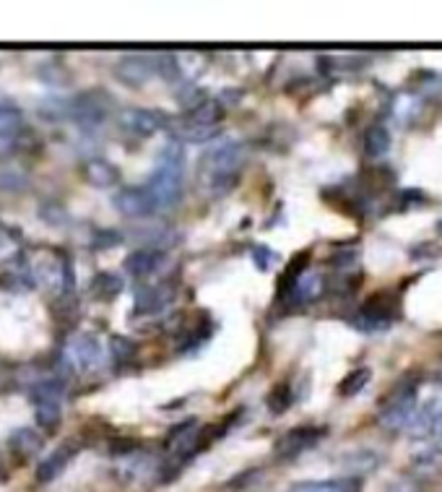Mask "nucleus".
<instances>
[{
	"label": "nucleus",
	"instance_id": "f257e3e1",
	"mask_svg": "<svg viewBox=\"0 0 442 492\" xmlns=\"http://www.w3.org/2000/svg\"><path fill=\"white\" fill-rule=\"evenodd\" d=\"M143 188L151 196L156 214L170 211L179 204L182 188H185V154H182V146L177 141H170L159 151L156 167H154L149 182H143Z\"/></svg>",
	"mask_w": 442,
	"mask_h": 492
},
{
	"label": "nucleus",
	"instance_id": "f03ea898",
	"mask_svg": "<svg viewBox=\"0 0 442 492\" xmlns=\"http://www.w3.org/2000/svg\"><path fill=\"white\" fill-rule=\"evenodd\" d=\"M245 159H248V149H245L242 141L226 138V141L214 143V146L201 157V182H203L209 190H214V193L229 190L232 182L240 175Z\"/></svg>",
	"mask_w": 442,
	"mask_h": 492
},
{
	"label": "nucleus",
	"instance_id": "7ed1b4c3",
	"mask_svg": "<svg viewBox=\"0 0 442 492\" xmlns=\"http://www.w3.org/2000/svg\"><path fill=\"white\" fill-rule=\"evenodd\" d=\"M221 118H224V112H221L219 102H211V99H209V102L193 107L190 115H185V118H179V120H172L170 128L175 131V135L179 141L201 143V141H209V138L217 135Z\"/></svg>",
	"mask_w": 442,
	"mask_h": 492
},
{
	"label": "nucleus",
	"instance_id": "20e7f679",
	"mask_svg": "<svg viewBox=\"0 0 442 492\" xmlns=\"http://www.w3.org/2000/svg\"><path fill=\"white\" fill-rule=\"evenodd\" d=\"M68 120L79 123L81 128H96L107 120L110 110H112V96L104 89H88L68 96Z\"/></svg>",
	"mask_w": 442,
	"mask_h": 492
},
{
	"label": "nucleus",
	"instance_id": "39448f33",
	"mask_svg": "<svg viewBox=\"0 0 442 492\" xmlns=\"http://www.w3.org/2000/svg\"><path fill=\"white\" fill-rule=\"evenodd\" d=\"M63 394L65 383L60 378H42L32 388V402H34V417L37 425L44 430H55L63 417Z\"/></svg>",
	"mask_w": 442,
	"mask_h": 492
},
{
	"label": "nucleus",
	"instance_id": "423d86ee",
	"mask_svg": "<svg viewBox=\"0 0 442 492\" xmlns=\"http://www.w3.org/2000/svg\"><path fill=\"white\" fill-rule=\"evenodd\" d=\"M414 411H416V383L403 378L391 391V396H385L380 409V422L388 430H403L414 419Z\"/></svg>",
	"mask_w": 442,
	"mask_h": 492
},
{
	"label": "nucleus",
	"instance_id": "0eeeda50",
	"mask_svg": "<svg viewBox=\"0 0 442 492\" xmlns=\"http://www.w3.org/2000/svg\"><path fill=\"white\" fill-rule=\"evenodd\" d=\"M201 448H203V430H201V425L195 419L179 422L167 435V450H170V456L175 458L177 464L187 461Z\"/></svg>",
	"mask_w": 442,
	"mask_h": 492
},
{
	"label": "nucleus",
	"instance_id": "6e6552de",
	"mask_svg": "<svg viewBox=\"0 0 442 492\" xmlns=\"http://www.w3.org/2000/svg\"><path fill=\"white\" fill-rule=\"evenodd\" d=\"M104 357L102 352V344L94 334H76L68 347H65V362L73 367V370H81V373H88L94 367H99V362Z\"/></svg>",
	"mask_w": 442,
	"mask_h": 492
},
{
	"label": "nucleus",
	"instance_id": "1a4fd4ad",
	"mask_svg": "<svg viewBox=\"0 0 442 492\" xmlns=\"http://www.w3.org/2000/svg\"><path fill=\"white\" fill-rule=\"evenodd\" d=\"M156 73H159V55H126L115 65V76L128 87H141Z\"/></svg>",
	"mask_w": 442,
	"mask_h": 492
},
{
	"label": "nucleus",
	"instance_id": "9d476101",
	"mask_svg": "<svg viewBox=\"0 0 442 492\" xmlns=\"http://www.w3.org/2000/svg\"><path fill=\"white\" fill-rule=\"evenodd\" d=\"M325 430L323 427H315V425H302V427H294L289 433H284L278 441H276V448L273 453L278 458H294L300 453H305L308 448L317 446L323 441Z\"/></svg>",
	"mask_w": 442,
	"mask_h": 492
},
{
	"label": "nucleus",
	"instance_id": "9b49d317",
	"mask_svg": "<svg viewBox=\"0 0 442 492\" xmlns=\"http://www.w3.org/2000/svg\"><path fill=\"white\" fill-rule=\"evenodd\" d=\"M170 123H172V120H170L162 110H143V107L128 110V112H123V118H120V126H123L128 134L141 135V138L170 128Z\"/></svg>",
	"mask_w": 442,
	"mask_h": 492
},
{
	"label": "nucleus",
	"instance_id": "f8f14e48",
	"mask_svg": "<svg viewBox=\"0 0 442 492\" xmlns=\"http://www.w3.org/2000/svg\"><path fill=\"white\" fill-rule=\"evenodd\" d=\"M416 438H435L442 443V399H430L427 404L416 406L414 419L406 427Z\"/></svg>",
	"mask_w": 442,
	"mask_h": 492
},
{
	"label": "nucleus",
	"instance_id": "ddd939ff",
	"mask_svg": "<svg viewBox=\"0 0 442 492\" xmlns=\"http://www.w3.org/2000/svg\"><path fill=\"white\" fill-rule=\"evenodd\" d=\"M112 204H115V209H118L123 217H128V219H146V217L156 214L154 201H151V196L146 193L143 185L123 188V190L115 196Z\"/></svg>",
	"mask_w": 442,
	"mask_h": 492
},
{
	"label": "nucleus",
	"instance_id": "4468645a",
	"mask_svg": "<svg viewBox=\"0 0 442 492\" xmlns=\"http://www.w3.org/2000/svg\"><path fill=\"white\" fill-rule=\"evenodd\" d=\"M79 448H81L79 446V441H65L57 450H52L42 464L37 466V482H40V485L55 482V480L65 472V466L73 461V456L79 453Z\"/></svg>",
	"mask_w": 442,
	"mask_h": 492
},
{
	"label": "nucleus",
	"instance_id": "2eb2a0df",
	"mask_svg": "<svg viewBox=\"0 0 442 492\" xmlns=\"http://www.w3.org/2000/svg\"><path fill=\"white\" fill-rule=\"evenodd\" d=\"M175 297V289L170 284H151V287H141L135 292V313L138 315H156L164 308H170Z\"/></svg>",
	"mask_w": 442,
	"mask_h": 492
},
{
	"label": "nucleus",
	"instance_id": "dca6fc26",
	"mask_svg": "<svg viewBox=\"0 0 442 492\" xmlns=\"http://www.w3.org/2000/svg\"><path fill=\"white\" fill-rule=\"evenodd\" d=\"M352 323L362 331H383L393 323V308H388L383 303V295L380 297L375 295L367 305H362L359 313L354 315Z\"/></svg>",
	"mask_w": 442,
	"mask_h": 492
},
{
	"label": "nucleus",
	"instance_id": "f3484780",
	"mask_svg": "<svg viewBox=\"0 0 442 492\" xmlns=\"http://www.w3.org/2000/svg\"><path fill=\"white\" fill-rule=\"evenodd\" d=\"M162 264H164V253L159 248H141L126 258V271L135 279H146V276L156 273Z\"/></svg>",
	"mask_w": 442,
	"mask_h": 492
},
{
	"label": "nucleus",
	"instance_id": "a211bd4d",
	"mask_svg": "<svg viewBox=\"0 0 442 492\" xmlns=\"http://www.w3.org/2000/svg\"><path fill=\"white\" fill-rule=\"evenodd\" d=\"M81 173H84V180H87L91 188H112L120 180V170L112 162L102 159V157L88 159Z\"/></svg>",
	"mask_w": 442,
	"mask_h": 492
},
{
	"label": "nucleus",
	"instance_id": "6ab92c4d",
	"mask_svg": "<svg viewBox=\"0 0 442 492\" xmlns=\"http://www.w3.org/2000/svg\"><path fill=\"white\" fill-rule=\"evenodd\" d=\"M8 446H11V450H13L19 458H32V456H37V453L42 450L44 438L34 427H19V430L11 433Z\"/></svg>",
	"mask_w": 442,
	"mask_h": 492
},
{
	"label": "nucleus",
	"instance_id": "aec40b11",
	"mask_svg": "<svg viewBox=\"0 0 442 492\" xmlns=\"http://www.w3.org/2000/svg\"><path fill=\"white\" fill-rule=\"evenodd\" d=\"M21 128H24V112L16 104L3 102L0 104V143L13 141L16 135L21 134Z\"/></svg>",
	"mask_w": 442,
	"mask_h": 492
},
{
	"label": "nucleus",
	"instance_id": "412c9836",
	"mask_svg": "<svg viewBox=\"0 0 442 492\" xmlns=\"http://www.w3.org/2000/svg\"><path fill=\"white\" fill-rule=\"evenodd\" d=\"M294 284H292V297H297L300 303H312V300H317L320 295H323V287H325V281H323V276H317V273H300L297 279H292Z\"/></svg>",
	"mask_w": 442,
	"mask_h": 492
},
{
	"label": "nucleus",
	"instance_id": "4be33fe9",
	"mask_svg": "<svg viewBox=\"0 0 442 492\" xmlns=\"http://www.w3.org/2000/svg\"><path fill=\"white\" fill-rule=\"evenodd\" d=\"M37 76H40V81H44L52 89H65L71 84V73H68V68L63 65L60 58H52V60L42 63L40 71H37Z\"/></svg>",
	"mask_w": 442,
	"mask_h": 492
},
{
	"label": "nucleus",
	"instance_id": "5701e85b",
	"mask_svg": "<svg viewBox=\"0 0 442 492\" xmlns=\"http://www.w3.org/2000/svg\"><path fill=\"white\" fill-rule=\"evenodd\" d=\"M29 188V173L19 165H3L0 167V190L5 193H19Z\"/></svg>",
	"mask_w": 442,
	"mask_h": 492
},
{
	"label": "nucleus",
	"instance_id": "b1692460",
	"mask_svg": "<svg viewBox=\"0 0 442 492\" xmlns=\"http://www.w3.org/2000/svg\"><path fill=\"white\" fill-rule=\"evenodd\" d=\"M120 289H123V279L115 276V273H96L94 281H91L94 297H96V300H104V303L112 300L115 295H120Z\"/></svg>",
	"mask_w": 442,
	"mask_h": 492
},
{
	"label": "nucleus",
	"instance_id": "393cba45",
	"mask_svg": "<svg viewBox=\"0 0 442 492\" xmlns=\"http://www.w3.org/2000/svg\"><path fill=\"white\" fill-rule=\"evenodd\" d=\"M391 149V134L383 126H372L364 134V154L367 157H383Z\"/></svg>",
	"mask_w": 442,
	"mask_h": 492
},
{
	"label": "nucleus",
	"instance_id": "a878e982",
	"mask_svg": "<svg viewBox=\"0 0 442 492\" xmlns=\"http://www.w3.org/2000/svg\"><path fill=\"white\" fill-rule=\"evenodd\" d=\"M370 378H372V373H370V367H356L352 375H347L344 378V383L339 386V394L341 396H356L359 391H364L367 388V383H370Z\"/></svg>",
	"mask_w": 442,
	"mask_h": 492
},
{
	"label": "nucleus",
	"instance_id": "bb28decb",
	"mask_svg": "<svg viewBox=\"0 0 442 492\" xmlns=\"http://www.w3.org/2000/svg\"><path fill=\"white\" fill-rule=\"evenodd\" d=\"M292 402H294V394H292L289 383H278V386L271 391V396H268V409H271L273 414H284Z\"/></svg>",
	"mask_w": 442,
	"mask_h": 492
},
{
	"label": "nucleus",
	"instance_id": "cd10ccee",
	"mask_svg": "<svg viewBox=\"0 0 442 492\" xmlns=\"http://www.w3.org/2000/svg\"><path fill=\"white\" fill-rule=\"evenodd\" d=\"M40 217L50 227H63V224L68 222V211L57 201H44L42 206H40Z\"/></svg>",
	"mask_w": 442,
	"mask_h": 492
},
{
	"label": "nucleus",
	"instance_id": "c85d7f7f",
	"mask_svg": "<svg viewBox=\"0 0 442 492\" xmlns=\"http://www.w3.org/2000/svg\"><path fill=\"white\" fill-rule=\"evenodd\" d=\"M289 492H354V488L347 485V482L328 480V482H300V485H294Z\"/></svg>",
	"mask_w": 442,
	"mask_h": 492
},
{
	"label": "nucleus",
	"instance_id": "c756f323",
	"mask_svg": "<svg viewBox=\"0 0 442 492\" xmlns=\"http://www.w3.org/2000/svg\"><path fill=\"white\" fill-rule=\"evenodd\" d=\"M110 350H112V357H115V362H128V359L133 357V352H135V344H133L131 339L115 336V339H112V344H110Z\"/></svg>",
	"mask_w": 442,
	"mask_h": 492
},
{
	"label": "nucleus",
	"instance_id": "7c9ffc66",
	"mask_svg": "<svg viewBox=\"0 0 442 492\" xmlns=\"http://www.w3.org/2000/svg\"><path fill=\"white\" fill-rule=\"evenodd\" d=\"M250 253H253V261L258 264V269H261V271L271 269V266L276 264V258H278V256H276V253H273L271 248H265V245H255V248H253Z\"/></svg>",
	"mask_w": 442,
	"mask_h": 492
},
{
	"label": "nucleus",
	"instance_id": "2f4dec72",
	"mask_svg": "<svg viewBox=\"0 0 442 492\" xmlns=\"http://www.w3.org/2000/svg\"><path fill=\"white\" fill-rule=\"evenodd\" d=\"M112 245H120V234L112 229H102L99 240H94V248H112Z\"/></svg>",
	"mask_w": 442,
	"mask_h": 492
},
{
	"label": "nucleus",
	"instance_id": "473e14b6",
	"mask_svg": "<svg viewBox=\"0 0 442 492\" xmlns=\"http://www.w3.org/2000/svg\"><path fill=\"white\" fill-rule=\"evenodd\" d=\"M8 477H11V472H8V464H5V458L0 456V485H3V482H8Z\"/></svg>",
	"mask_w": 442,
	"mask_h": 492
}]
</instances>
